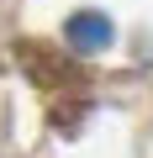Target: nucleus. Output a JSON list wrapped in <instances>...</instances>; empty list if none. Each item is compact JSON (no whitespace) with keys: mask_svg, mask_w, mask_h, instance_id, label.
I'll return each mask as SVG.
<instances>
[{"mask_svg":"<svg viewBox=\"0 0 153 158\" xmlns=\"http://www.w3.org/2000/svg\"><path fill=\"white\" fill-rule=\"evenodd\" d=\"M63 42H69L74 53H106V48L116 42V27H111L106 11H74V16L63 21Z\"/></svg>","mask_w":153,"mask_h":158,"instance_id":"nucleus-1","label":"nucleus"}]
</instances>
